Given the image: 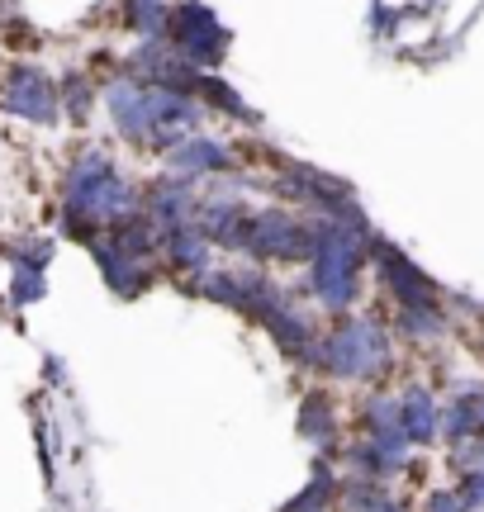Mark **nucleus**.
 Wrapping results in <instances>:
<instances>
[{"label":"nucleus","instance_id":"f257e3e1","mask_svg":"<svg viewBox=\"0 0 484 512\" xmlns=\"http://www.w3.org/2000/svg\"><path fill=\"white\" fill-rule=\"evenodd\" d=\"M375 233L366 219H314L309 290L328 313H347L361 294V271L371 261Z\"/></svg>","mask_w":484,"mask_h":512},{"label":"nucleus","instance_id":"f03ea898","mask_svg":"<svg viewBox=\"0 0 484 512\" xmlns=\"http://www.w3.org/2000/svg\"><path fill=\"white\" fill-rule=\"evenodd\" d=\"M110 114L124 128V138L148 147H176L200 124V105L190 95L152 81H114L110 86Z\"/></svg>","mask_w":484,"mask_h":512},{"label":"nucleus","instance_id":"7ed1b4c3","mask_svg":"<svg viewBox=\"0 0 484 512\" xmlns=\"http://www.w3.org/2000/svg\"><path fill=\"white\" fill-rule=\"evenodd\" d=\"M143 214L138 209V195H133L124 176L114 171L110 157H100V152H86L81 162L72 166V176H67V228H72L76 238L86 242H100L105 228H124Z\"/></svg>","mask_w":484,"mask_h":512},{"label":"nucleus","instance_id":"20e7f679","mask_svg":"<svg viewBox=\"0 0 484 512\" xmlns=\"http://www.w3.org/2000/svg\"><path fill=\"white\" fill-rule=\"evenodd\" d=\"M394 366V342L390 328L371 318V313H347L337 318L333 328L323 332V347H318V370L333 375L342 384H375L385 380Z\"/></svg>","mask_w":484,"mask_h":512},{"label":"nucleus","instance_id":"39448f33","mask_svg":"<svg viewBox=\"0 0 484 512\" xmlns=\"http://www.w3.org/2000/svg\"><path fill=\"white\" fill-rule=\"evenodd\" d=\"M195 290L205 294V299H214V304H224V309L242 313L247 323H266V318L290 299L261 266L257 271H209Z\"/></svg>","mask_w":484,"mask_h":512},{"label":"nucleus","instance_id":"423d86ee","mask_svg":"<svg viewBox=\"0 0 484 512\" xmlns=\"http://www.w3.org/2000/svg\"><path fill=\"white\" fill-rule=\"evenodd\" d=\"M247 252L257 261H280V266L309 261L314 256V219H299L290 209H261V214H252Z\"/></svg>","mask_w":484,"mask_h":512},{"label":"nucleus","instance_id":"0eeeda50","mask_svg":"<svg viewBox=\"0 0 484 512\" xmlns=\"http://www.w3.org/2000/svg\"><path fill=\"white\" fill-rule=\"evenodd\" d=\"M371 261H375V271H380V280H385V290H390L394 309H442V290H437L428 280V271H418L399 247H390L385 238H375Z\"/></svg>","mask_w":484,"mask_h":512},{"label":"nucleus","instance_id":"6e6552de","mask_svg":"<svg viewBox=\"0 0 484 512\" xmlns=\"http://www.w3.org/2000/svg\"><path fill=\"white\" fill-rule=\"evenodd\" d=\"M171 34H176V53L186 57L190 67H214L228 48V29L209 15L205 5H181Z\"/></svg>","mask_w":484,"mask_h":512},{"label":"nucleus","instance_id":"1a4fd4ad","mask_svg":"<svg viewBox=\"0 0 484 512\" xmlns=\"http://www.w3.org/2000/svg\"><path fill=\"white\" fill-rule=\"evenodd\" d=\"M95 247V261H100V275H105V285H110L114 294H124V299H133V294H143L152 285V256L133 252V247H124V242L114 238H100L91 242Z\"/></svg>","mask_w":484,"mask_h":512},{"label":"nucleus","instance_id":"9d476101","mask_svg":"<svg viewBox=\"0 0 484 512\" xmlns=\"http://www.w3.org/2000/svg\"><path fill=\"white\" fill-rule=\"evenodd\" d=\"M200 233H205L214 247L224 252H247L252 242V209L238 200V195H224V200H200Z\"/></svg>","mask_w":484,"mask_h":512},{"label":"nucleus","instance_id":"9b49d317","mask_svg":"<svg viewBox=\"0 0 484 512\" xmlns=\"http://www.w3.org/2000/svg\"><path fill=\"white\" fill-rule=\"evenodd\" d=\"M143 214H148L162 233H176V228H190V223L200 219V200H195L190 181H181V176H162V181L148 190Z\"/></svg>","mask_w":484,"mask_h":512},{"label":"nucleus","instance_id":"f8f14e48","mask_svg":"<svg viewBox=\"0 0 484 512\" xmlns=\"http://www.w3.org/2000/svg\"><path fill=\"white\" fill-rule=\"evenodd\" d=\"M295 427L299 437L309 441L314 451H337V441H342V422H337V399L328 389H309L304 399H299V413H295Z\"/></svg>","mask_w":484,"mask_h":512},{"label":"nucleus","instance_id":"ddd939ff","mask_svg":"<svg viewBox=\"0 0 484 512\" xmlns=\"http://www.w3.org/2000/svg\"><path fill=\"white\" fill-rule=\"evenodd\" d=\"M162 256H167V266L176 275H186L190 285H200L214 266H209V256H214V242L200 233V223H190V228H176V233H162Z\"/></svg>","mask_w":484,"mask_h":512},{"label":"nucleus","instance_id":"4468645a","mask_svg":"<svg viewBox=\"0 0 484 512\" xmlns=\"http://www.w3.org/2000/svg\"><path fill=\"white\" fill-rule=\"evenodd\" d=\"M5 105H10L15 114H24V119L48 124V119L57 114V91H53V81H48L43 72H34V67H19V72L10 76Z\"/></svg>","mask_w":484,"mask_h":512},{"label":"nucleus","instance_id":"2eb2a0df","mask_svg":"<svg viewBox=\"0 0 484 512\" xmlns=\"http://www.w3.org/2000/svg\"><path fill=\"white\" fill-rule=\"evenodd\" d=\"M399 413H404V432H409L413 446H428V441L442 437V408L432 399V389L413 384L399 394Z\"/></svg>","mask_w":484,"mask_h":512},{"label":"nucleus","instance_id":"dca6fc26","mask_svg":"<svg viewBox=\"0 0 484 512\" xmlns=\"http://www.w3.org/2000/svg\"><path fill=\"white\" fill-rule=\"evenodd\" d=\"M228 147L214 143V138H186V143L171 147V176L181 181H195V176H209V171H228Z\"/></svg>","mask_w":484,"mask_h":512},{"label":"nucleus","instance_id":"f3484780","mask_svg":"<svg viewBox=\"0 0 484 512\" xmlns=\"http://www.w3.org/2000/svg\"><path fill=\"white\" fill-rule=\"evenodd\" d=\"M442 437L447 446H466L480 437V384H466L451 394V403L442 408Z\"/></svg>","mask_w":484,"mask_h":512},{"label":"nucleus","instance_id":"a211bd4d","mask_svg":"<svg viewBox=\"0 0 484 512\" xmlns=\"http://www.w3.org/2000/svg\"><path fill=\"white\" fill-rule=\"evenodd\" d=\"M337 508H342V479H337V470L328 460H318L314 479H309L280 512H337Z\"/></svg>","mask_w":484,"mask_h":512},{"label":"nucleus","instance_id":"6ab92c4d","mask_svg":"<svg viewBox=\"0 0 484 512\" xmlns=\"http://www.w3.org/2000/svg\"><path fill=\"white\" fill-rule=\"evenodd\" d=\"M342 512H409L380 479H342Z\"/></svg>","mask_w":484,"mask_h":512},{"label":"nucleus","instance_id":"aec40b11","mask_svg":"<svg viewBox=\"0 0 484 512\" xmlns=\"http://www.w3.org/2000/svg\"><path fill=\"white\" fill-rule=\"evenodd\" d=\"M129 24L138 34L157 38L167 29V5H162V0H129Z\"/></svg>","mask_w":484,"mask_h":512},{"label":"nucleus","instance_id":"412c9836","mask_svg":"<svg viewBox=\"0 0 484 512\" xmlns=\"http://www.w3.org/2000/svg\"><path fill=\"white\" fill-rule=\"evenodd\" d=\"M451 470L456 475H484V432L466 446H451Z\"/></svg>","mask_w":484,"mask_h":512},{"label":"nucleus","instance_id":"4be33fe9","mask_svg":"<svg viewBox=\"0 0 484 512\" xmlns=\"http://www.w3.org/2000/svg\"><path fill=\"white\" fill-rule=\"evenodd\" d=\"M456 498L466 512H484V475H456Z\"/></svg>","mask_w":484,"mask_h":512},{"label":"nucleus","instance_id":"5701e85b","mask_svg":"<svg viewBox=\"0 0 484 512\" xmlns=\"http://www.w3.org/2000/svg\"><path fill=\"white\" fill-rule=\"evenodd\" d=\"M423 512H466V503L456 498V489H437V494H428Z\"/></svg>","mask_w":484,"mask_h":512},{"label":"nucleus","instance_id":"b1692460","mask_svg":"<svg viewBox=\"0 0 484 512\" xmlns=\"http://www.w3.org/2000/svg\"><path fill=\"white\" fill-rule=\"evenodd\" d=\"M480 432H484V384H480Z\"/></svg>","mask_w":484,"mask_h":512}]
</instances>
